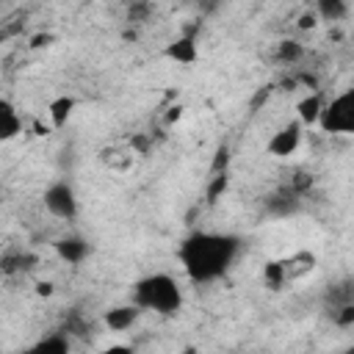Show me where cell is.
<instances>
[{
    "label": "cell",
    "instance_id": "28",
    "mask_svg": "<svg viewBox=\"0 0 354 354\" xmlns=\"http://www.w3.org/2000/svg\"><path fill=\"white\" fill-rule=\"evenodd\" d=\"M53 293H55V285H53V282H36V296H44V299H47V296H53Z\"/></svg>",
    "mask_w": 354,
    "mask_h": 354
},
{
    "label": "cell",
    "instance_id": "24",
    "mask_svg": "<svg viewBox=\"0 0 354 354\" xmlns=\"http://www.w3.org/2000/svg\"><path fill=\"white\" fill-rule=\"evenodd\" d=\"M53 39H55L53 33H44V30H41V33H33V36L28 39V47H30V50H44V47L53 44Z\"/></svg>",
    "mask_w": 354,
    "mask_h": 354
},
{
    "label": "cell",
    "instance_id": "6",
    "mask_svg": "<svg viewBox=\"0 0 354 354\" xmlns=\"http://www.w3.org/2000/svg\"><path fill=\"white\" fill-rule=\"evenodd\" d=\"M163 55L169 58V61H174V64H196V58H199V44H196V36H194V30H185V33H180L177 39H171L169 44H166V50H163Z\"/></svg>",
    "mask_w": 354,
    "mask_h": 354
},
{
    "label": "cell",
    "instance_id": "12",
    "mask_svg": "<svg viewBox=\"0 0 354 354\" xmlns=\"http://www.w3.org/2000/svg\"><path fill=\"white\" fill-rule=\"evenodd\" d=\"M321 108H324V100H321V94H318V91H310L307 97H301V100L296 102L299 124H301V127H313V124H318Z\"/></svg>",
    "mask_w": 354,
    "mask_h": 354
},
{
    "label": "cell",
    "instance_id": "23",
    "mask_svg": "<svg viewBox=\"0 0 354 354\" xmlns=\"http://www.w3.org/2000/svg\"><path fill=\"white\" fill-rule=\"evenodd\" d=\"M149 147H152V138L149 136H133L130 138V152H136V155H147L149 152Z\"/></svg>",
    "mask_w": 354,
    "mask_h": 354
},
{
    "label": "cell",
    "instance_id": "26",
    "mask_svg": "<svg viewBox=\"0 0 354 354\" xmlns=\"http://www.w3.org/2000/svg\"><path fill=\"white\" fill-rule=\"evenodd\" d=\"M14 113H17V105H14L11 100L0 97V119H6V116H14Z\"/></svg>",
    "mask_w": 354,
    "mask_h": 354
},
{
    "label": "cell",
    "instance_id": "15",
    "mask_svg": "<svg viewBox=\"0 0 354 354\" xmlns=\"http://www.w3.org/2000/svg\"><path fill=\"white\" fill-rule=\"evenodd\" d=\"M304 58V44L301 41H296V39H285V41H279L277 44V61L279 64H296V61H301Z\"/></svg>",
    "mask_w": 354,
    "mask_h": 354
},
{
    "label": "cell",
    "instance_id": "1",
    "mask_svg": "<svg viewBox=\"0 0 354 354\" xmlns=\"http://www.w3.org/2000/svg\"><path fill=\"white\" fill-rule=\"evenodd\" d=\"M241 252V238L230 235V232H191L180 249H177V260L183 266V271L188 274L191 282H213L218 277H224L230 271V266L235 263Z\"/></svg>",
    "mask_w": 354,
    "mask_h": 354
},
{
    "label": "cell",
    "instance_id": "9",
    "mask_svg": "<svg viewBox=\"0 0 354 354\" xmlns=\"http://www.w3.org/2000/svg\"><path fill=\"white\" fill-rule=\"evenodd\" d=\"M279 263H282V268H285L288 282L301 279V277H307V274H313V271H315V254H313V252H307V249L293 252V254H288V257H285V260H279Z\"/></svg>",
    "mask_w": 354,
    "mask_h": 354
},
{
    "label": "cell",
    "instance_id": "17",
    "mask_svg": "<svg viewBox=\"0 0 354 354\" xmlns=\"http://www.w3.org/2000/svg\"><path fill=\"white\" fill-rule=\"evenodd\" d=\"M263 282L271 288V290H282L288 285V277H285V268L279 260H268L266 268H263Z\"/></svg>",
    "mask_w": 354,
    "mask_h": 354
},
{
    "label": "cell",
    "instance_id": "4",
    "mask_svg": "<svg viewBox=\"0 0 354 354\" xmlns=\"http://www.w3.org/2000/svg\"><path fill=\"white\" fill-rule=\"evenodd\" d=\"M41 199H44L47 213L61 221H72L77 216V194L66 180H55L53 185H47Z\"/></svg>",
    "mask_w": 354,
    "mask_h": 354
},
{
    "label": "cell",
    "instance_id": "18",
    "mask_svg": "<svg viewBox=\"0 0 354 354\" xmlns=\"http://www.w3.org/2000/svg\"><path fill=\"white\" fill-rule=\"evenodd\" d=\"M227 185H230V177H227V171H216L213 177H210V183H207V191H205V199H207V205H216L224 194H227Z\"/></svg>",
    "mask_w": 354,
    "mask_h": 354
},
{
    "label": "cell",
    "instance_id": "14",
    "mask_svg": "<svg viewBox=\"0 0 354 354\" xmlns=\"http://www.w3.org/2000/svg\"><path fill=\"white\" fill-rule=\"evenodd\" d=\"M36 266V254H28V252H11L0 260V271L3 274H25Z\"/></svg>",
    "mask_w": 354,
    "mask_h": 354
},
{
    "label": "cell",
    "instance_id": "8",
    "mask_svg": "<svg viewBox=\"0 0 354 354\" xmlns=\"http://www.w3.org/2000/svg\"><path fill=\"white\" fill-rule=\"evenodd\" d=\"M53 246H55V254H58L64 263H69V266H77V263H83V260L91 254L88 241H86V238H80V235L58 238Z\"/></svg>",
    "mask_w": 354,
    "mask_h": 354
},
{
    "label": "cell",
    "instance_id": "10",
    "mask_svg": "<svg viewBox=\"0 0 354 354\" xmlns=\"http://www.w3.org/2000/svg\"><path fill=\"white\" fill-rule=\"evenodd\" d=\"M75 108H77V100H75L72 94H61V97L50 100V105H47L50 127H66V122L72 119Z\"/></svg>",
    "mask_w": 354,
    "mask_h": 354
},
{
    "label": "cell",
    "instance_id": "19",
    "mask_svg": "<svg viewBox=\"0 0 354 354\" xmlns=\"http://www.w3.org/2000/svg\"><path fill=\"white\" fill-rule=\"evenodd\" d=\"M19 133H25V122L19 119V113L0 119V144H6V141H14Z\"/></svg>",
    "mask_w": 354,
    "mask_h": 354
},
{
    "label": "cell",
    "instance_id": "13",
    "mask_svg": "<svg viewBox=\"0 0 354 354\" xmlns=\"http://www.w3.org/2000/svg\"><path fill=\"white\" fill-rule=\"evenodd\" d=\"M315 14L324 22H340L348 17V0H315Z\"/></svg>",
    "mask_w": 354,
    "mask_h": 354
},
{
    "label": "cell",
    "instance_id": "16",
    "mask_svg": "<svg viewBox=\"0 0 354 354\" xmlns=\"http://www.w3.org/2000/svg\"><path fill=\"white\" fill-rule=\"evenodd\" d=\"M33 351H44V354H66V351H69V337H66L64 332H53V335L41 337V340L33 346Z\"/></svg>",
    "mask_w": 354,
    "mask_h": 354
},
{
    "label": "cell",
    "instance_id": "3",
    "mask_svg": "<svg viewBox=\"0 0 354 354\" xmlns=\"http://www.w3.org/2000/svg\"><path fill=\"white\" fill-rule=\"evenodd\" d=\"M318 127L329 136H351L354 133V88L340 91L329 102H324Z\"/></svg>",
    "mask_w": 354,
    "mask_h": 354
},
{
    "label": "cell",
    "instance_id": "21",
    "mask_svg": "<svg viewBox=\"0 0 354 354\" xmlns=\"http://www.w3.org/2000/svg\"><path fill=\"white\" fill-rule=\"evenodd\" d=\"M149 17V0H133L127 8V19L130 22H144Z\"/></svg>",
    "mask_w": 354,
    "mask_h": 354
},
{
    "label": "cell",
    "instance_id": "22",
    "mask_svg": "<svg viewBox=\"0 0 354 354\" xmlns=\"http://www.w3.org/2000/svg\"><path fill=\"white\" fill-rule=\"evenodd\" d=\"M227 163H230V147H218L216 155H213V163H210V174L227 171Z\"/></svg>",
    "mask_w": 354,
    "mask_h": 354
},
{
    "label": "cell",
    "instance_id": "20",
    "mask_svg": "<svg viewBox=\"0 0 354 354\" xmlns=\"http://www.w3.org/2000/svg\"><path fill=\"white\" fill-rule=\"evenodd\" d=\"M335 324L343 326V329L354 326V301H343V304L335 307Z\"/></svg>",
    "mask_w": 354,
    "mask_h": 354
},
{
    "label": "cell",
    "instance_id": "27",
    "mask_svg": "<svg viewBox=\"0 0 354 354\" xmlns=\"http://www.w3.org/2000/svg\"><path fill=\"white\" fill-rule=\"evenodd\" d=\"M180 116H183V105H171V108L166 111V116H163V119H166V124H174Z\"/></svg>",
    "mask_w": 354,
    "mask_h": 354
},
{
    "label": "cell",
    "instance_id": "25",
    "mask_svg": "<svg viewBox=\"0 0 354 354\" xmlns=\"http://www.w3.org/2000/svg\"><path fill=\"white\" fill-rule=\"evenodd\" d=\"M296 28H299V30H313V28H318V14H315V11H304V14L299 17Z\"/></svg>",
    "mask_w": 354,
    "mask_h": 354
},
{
    "label": "cell",
    "instance_id": "7",
    "mask_svg": "<svg viewBox=\"0 0 354 354\" xmlns=\"http://www.w3.org/2000/svg\"><path fill=\"white\" fill-rule=\"evenodd\" d=\"M138 318H141V307L138 304H116V307H108L105 310V315H102V321H105V326L111 329V332H127V329H133L136 324H138Z\"/></svg>",
    "mask_w": 354,
    "mask_h": 354
},
{
    "label": "cell",
    "instance_id": "11",
    "mask_svg": "<svg viewBox=\"0 0 354 354\" xmlns=\"http://www.w3.org/2000/svg\"><path fill=\"white\" fill-rule=\"evenodd\" d=\"M299 196H301L299 191L285 188V191H279V194H274V196L268 199L266 210H268L271 216H277V218H285V216H290V213H296V210H299V205H301V199H299Z\"/></svg>",
    "mask_w": 354,
    "mask_h": 354
},
{
    "label": "cell",
    "instance_id": "2",
    "mask_svg": "<svg viewBox=\"0 0 354 354\" xmlns=\"http://www.w3.org/2000/svg\"><path fill=\"white\" fill-rule=\"evenodd\" d=\"M133 304L158 315H174L183 307V290L171 274H147L133 285Z\"/></svg>",
    "mask_w": 354,
    "mask_h": 354
},
{
    "label": "cell",
    "instance_id": "5",
    "mask_svg": "<svg viewBox=\"0 0 354 354\" xmlns=\"http://www.w3.org/2000/svg\"><path fill=\"white\" fill-rule=\"evenodd\" d=\"M301 124L299 122H288V124H282L277 133H271V138H268V144H266V152L271 155V158H290L299 147H301Z\"/></svg>",
    "mask_w": 354,
    "mask_h": 354
}]
</instances>
